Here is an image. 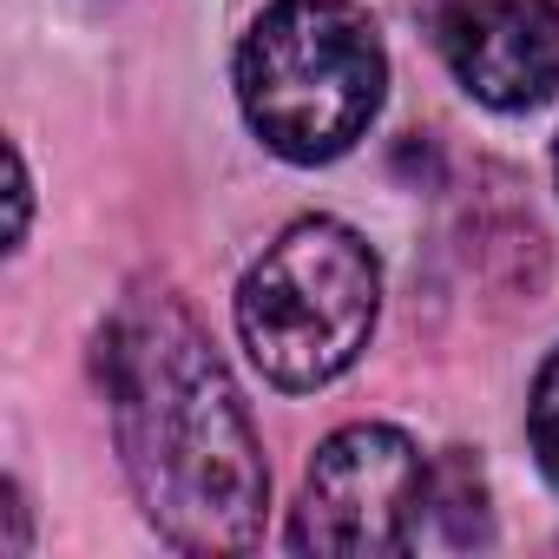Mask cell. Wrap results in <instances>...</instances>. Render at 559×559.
Here are the masks:
<instances>
[{
	"label": "cell",
	"mask_w": 559,
	"mask_h": 559,
	"mask_svg": "<svg viewBox=\"0 0 559 559\" xmlns=\"http://www.w3.org/2000/svg\"><path fill=\"white\" fill-rule=\"evenodd\" d=\"M428 507L441 513L448 546H487V480L467 448H448V461L428 474Z\"/></svg>",
	"instance_id": "obj_6"
},
{
	"label": "cell",
	"mask_w": 559,
	"mask_h": 559,
	"mask_svg": "<svg viewBox=\"0 0 559 559\" xmlns=\"http://www.w3.org/2000/svg\"><path fill=\"white\" fill-rule=\"evenodd\" d=\"M441 53L480 106L533 112L559 86V0H454Z\"/></svg>",
	"instance_id": "obj_5"
},
{
	"label": "cell",
	"mask_w": 559,
	"mask_h": 559,
	"mask_svg": "<svg viewBox=\"0 0 559 559\" xmlns=\"http://www.w3.org/2000/svg\"><path fill=\"white\" fill-rule=\"evenodd\" d=\"M389 60L356 0H276L237 47L250 132L290 165L343 158L382 112Z\"/></svg>",
	"instance_id": "obj_2"
},
{
	"label": "cell",
	"mask_w": 559,
	"mask_h": 559,
	"mask_svg": "<svg viewBox=\"0 0 559 559\" xmlns=\"http://www.w3.org/2000/svg\"><path fill=\"white\" fill-rule=\"evenodd\" d=\"M27 230V171H21V152H14V237Z\"/></svg>",
	"instance_id": "obj_8"
},
{
	"label": "cell",
	"mask_w": 559,
	"mask_h": 559,
	"mask_svg": "<svg viewBox=\"0 0 559 559\" xmlns=\"http://www.w3.org/2000/svg\"><path fill=\"white\" fill-rule=\"evenodd\" d=\"M428 507V467L402 428L362 421L317 448L297 500L290 546L330 559H389L415 546Z\"/></svg>",
	"instance_id": "obj_4"
},
{
	"label": "cell",
	"mask_w": 559,
	"mask_h": 559,
	"mask_svg": "<svg viewBox=\"0 0 559 559\" xmlns=\"http://www.w3.org/2000/svg\"><path fill=\"white\" fill-rule=\"evenodd\" d=\"M376 310V250L336 217H304L250 263L237 290V336L263 382L323 389L369 349Z\"/></svg>",
	"instance_id": "obj_3"
},
{
	"label": "cell",
	"mask_w": 559,
	"mask_h": 559,
	"mask_svg": "<svg viewBox=\"0 0 559 559\" xmlns=\"http://www.w3.org/2000/svg\"><path fill=\"white\" fill-rule=\"evenodd\" d=\"M552 165H559V158H552Z\"/></svg>",
	"instance_id": "obj_9"
},
{
	"label": "cell",
	"mask_w": 559,
	"mask_h": 559,
	"mask_svg": "<svg viewBox=\"0 0 559 559\" xmlns=\"http://www.w3.org/2000/svg\"><path fill=\"white\" fill-rule=\"evenodd\" d=\"M119 454L145 520L178 552H243L263 533L270 467L230 369L185 297L139 284L99 330Z\"/></svg>",
	"instance_id": "obj_1"
},
{
	"label": "cell",
	"mask_w": 559,
	"mask_h": 559,
	"mask_svg": "<svg viewBox=\"0 0 559 559\" xmlns=\"http://www.w3.org/2000/svg\"><path fill=\"white\" fill-rule=\"evenodd\" d=\"M526 435H533V454H539V467L559 480V356H552V362L539 369V382H533Z\"/></svg>",
	"instance_id": "obj_7"
}]
</instances>
